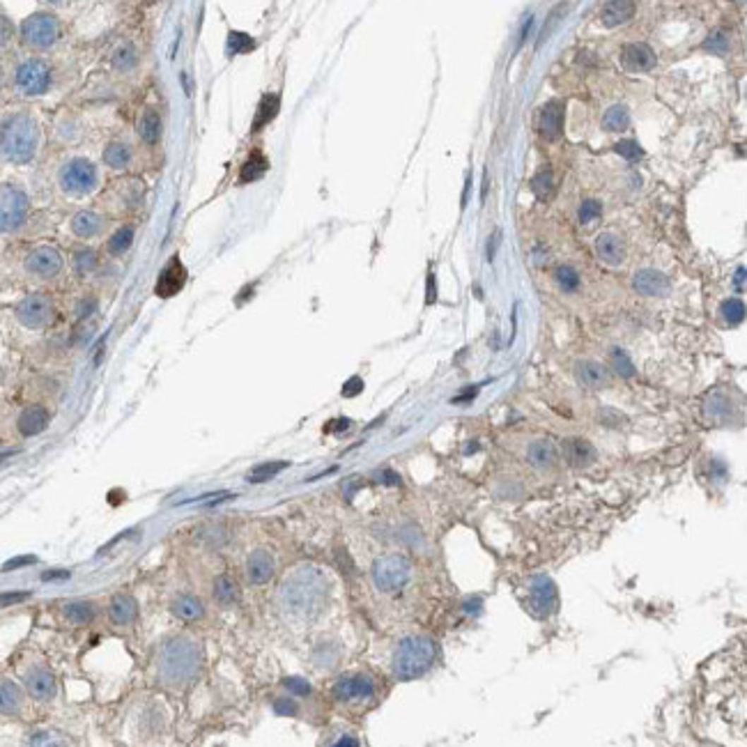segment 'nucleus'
<instances>
[{
    "label": "nucleus",
    "mask_w": 747,
    "mask_h": 747,
    "mask_svg": "<svg viewBox=\"0 0 747 747\" xmlns=\"http://www.w3.org/2000/svg\"><path fill=\"white\" fill-rule=\"evenodd\" d=\"M327 578L313 566L294 570L281 587V600L283 605L299 616H313L318 614L327 600Z\"/></svg>",
    "instance_id": "nucleus-1"
},
{
    "label": "nucleus",
    "mask_w": 747,
    "mask_h": 747,
    "mask_svg": "<svg viewBox=\"0 0 747 747\" xmlns=\"http://www.w3.org/2000/svg\"><path fill=\"white\" fill-rule=\"evenodd\" d=\"M435 642L430 637L412 635L405 637L393 653V674L398 681H414L423 676L435 662Z\"/></svg>",
    "instance_id": "nucleus-2"
},
{
    "label": "nucleus",
    "mask_w": 747,
    "mask_h": 747,
    "mask_svg": "<svg viewBox=\"0 0 747 747\" xmlns=\"http://www.w3.org/2000/svg\"><path fill=\"white\" fill-rule=\"evenodd\" d=\"M201 667V651L191 639H173L164 646L159 658V674L168 686H182Z\"/></svg>",
    "instance_id": "nucleus-3"
},
{
    "label": "nucleus",
    "mask_w": 747,
    "mask_h": 747,
    "mask_svg": "<svg viewBox=\"0 0 747 747\" xmlns=\"http://www.w3.org/2000/svg\"><path fill=\"white\" fill-rule=\"evenodd\" d=\"M37 124L28 115L16 113L3 122V155L7 161H16V164L30 161L37 152Z\"/></svg>",
    "instance_id": "nucleus-4"
},
{
    "label": "nucleus",
    "mask_w": 747,
    "mask_h": 747,
    "mask_svg": "<svg viewBox=\"0 0 747 747\" xmlns=\"http://www.w3.org/2000/svg\"><path fill=\"white\" fill-rule=\"evenodd\" d=\"M412 580V563L402 554H386L373 563V582L382 593H398Z\"/></svg>",
    "instance_id": "nucleus-5"
},
{
    "label": "nucleus",
    "mask_w": 747,
    "mask_h": 747,
    "mask_svg": "<svg viewBox=\"0 0 747 747\" xmlns=\"http://www.w3.org/2000/svg\"><path fill=\"white\" fill-rule=\"evenodd\" d=\"M60 189L69 196H85L97 186V168L88 159H71L60 168Z\"/></svg>",
    "instance_id": "nucleus-6"
},
{
    "label": "nucleus",
    "mask_w": 747,
    "mask_h": 747,
    "mask_svg": "<svg viewBox=\"0 0 747 747\" xmlns=\"http://www.w3.org/2000/svg\"><path fill=\"white\" fill-rule=\"evenodd\" d=\"M21 35H23L25 44H30V47L49 49L51 44H56V40L60 37V25L56 21V16H51L47 12H37L23 21Z\"/></svg>",
    "instance_id": "nucleus-7"
},
{
    "label": "nucleus",
    "mask_w": 747,
    "mask_h": 747,
    "mask_svg": "<svg viewBox=\"0 0 747 747\" xmlns=\"http://www.w3.org/2000/svg\"><path fill=\"white\" fill-rule=\"evenodd\" d=\"M25 217H28V196L21 189L5 184L3 196H0V226H3V232H14L16 228H21Z\"/></svg>",
    "instance_id": "nucleus-8"
},
{
    "label": "nucleus",
    "mask_w": 747,
    "mask_h": 747,
    "mask_svg": "<svg viewBox=\"0 0 747 747\" xmlns=\"http://www.w3.org/2000/svg\"><path fill=\"white\" fill-rule=\"evenodd\" d=\"M527 607L534 616L545 618L550 616L552 611L559 607V593H556V587L550 578L545 575H536L534 580L529 582V600Z\"/></svg>",
    "instance_id": "nucleus-9"
},
{
    "label": "nucleus",
    "mask_w": 747,
    "mask_h": 747,
    "mask_svg": "<svg viewBox=\"0 0 747 747\" xmlns=\"http://www.w3.org/2000/svg\"><path fill=\"white\" fill-rule=\"evenodd\" d=\"M16 320L28 329H42L53 320V306L44 294H30L16 306Z\"/></svg>",
    "instance_id": "nucleus-10"
},
{
    "label": "nucleus",
    "mask_w": 747,
    "mask_h": 747,
    "mask_svg": "<svg viewBox=\"0 0 747 747\" xmlns=\"http://www.w3.org/2000/svg\"><path fill=\"white\" fill-rule=\"evenodd\" d=\"M51 85V71L42 60H25L23 65L16 69V88L23 95H44Z\"/></svg>",
    "instance_id": "nucleus-11"
},
{
    "label": "nucleus",
    "mask_w": 747,
    "mask_h": 747,
    "mask_svg": "<svg viewBox=\"0 0 747 747\" xmlns=\"http://www.w3.org/2000/svg\"><path fill=\"white\" fill-rule=\"evenodd\" d=\"M184 283H186V267L182 265V260H179L177 256H173L166 263V267L161 269L157 285H155V294L161 297V299H170V297H175L179 290H182Z\"/></svg>",
    "instance_id": "nucleus-12"
},
{
    "label": "nucleus",
    "mask_w": 747,
    "mask_h": 747,
    "mask_svg": "<svg viewBox=\"0 0 747 747\" xmlns=\"http://www.w3.org/2000/svg\"><path fill=\"white\" fill-rule=\"evenodd\" d=\"M25 269L32 276L53 278L62 269V256L53 246H40L25 258Z\"/></svg>",
    "instance_id": "nucleus-13"
},
{
    "label": "nucleus",
    "mask_w": 747,
    "mask_h": 747,
    "mask_svg": "<svg viewBox=\"0 0 747 747\" xmlns=\"http://www.w3.org/2000/svg\"><path fill=\"white\" fill-rule=\"evenodd\" d=\"M373 695H375V683L368 676H361V674L338 679L334 686V697L338 701H366V699H373Z\"/></svg>",
    "instance_id": "nucleus-14"
},
{
    "label": "nucleus",
    "mask_w": 747,
    "mask_h": 747,
    "mask_svg": "<svg viewBox=\"0 0 747 747\" xmlns=\"http://www.w3.org/2000/svg\"><path fill=\"white\" fill-rule=\"evenodd\" d=\"M566 109L561 102H547L538 113V133L543 141H556L563 133Z\"/></svg>",
    "instance_id": "nucleus-15"
},
{
    "label": "nucleus",
    "mask_w": 747,
    "mask_h": 747,
    "mask_svg": "<svg viewBox=\"0 0 747 747\" xmlns=\"http://www.w3.org/2000/svg\"><path fill=\"white\" fill-rule=\"evenodd\" d=\"M633 287L644 297H664V294H669L671 283L662 272H658V269L646 267V269H639V272L633 276Z\"/></svg>",
    "instance_id": "nucleus-16"
},
{
    "label": "nucleus",
    "mask_w": 747,
    "mask_h": 747,
    "mask_svg": "<svg viewBox=\"0 0 747 747\" xmlns=\"http://www.w3.org/2000/svg\"><path fill=\"white\" fill-rule=\"evenodd\" d=\"M621 67L628 71H649L655 67V53L649 44H628L621 51Z\"/></svg>",
    "instance_id": "nucleus-17"
},
{
    "label": "nucleus",
    "mask_w": 747,
    "mask_h": 747,
    "mask_svg": "<svg viewBox=\"0 0 747 747\" xmlns=\"http://www.w3.org/2000/svg\"><path fill=\"white\" fill-rule=\"evenodd\" d=\"M596 256L600 263H605L609 267H618L626 258V249L623 241L616 235V232H602V235L596 239Z\"/></svg>",
    "instance_id": "nucleus-18"
},
{
    "label": "nucleus",
    "mask_w": 747,
    "mask_h": 747,
    "mask_svg": "<svg viewBox=\"0 0 747 747\" xmlns=\"http://www.w3.org/2000/svg\"><path fill=\"white\" fill-rule=\"evenodd\" d=\"M274 575V559L267 550H256L251 552L246 559V578L251 584H265L272 580Z\"/></svg>",
    "instance_id": "nucleus-19"
},
{
    "label": "nucleus",
    "mask_w": 747,
    "mask_h": 747,
    "mask_svg": "<svg viewBox=\"0 0 747 747\" xmlns=\"http://www.w3.org/2000/svg\"><path fill=\"white\" fill-rule=\"evenodd\" d=\"M16 426H19V433L23 437H32V435H40L44 428L49 426V412L42 407V405H30V407H25L21 412L19 421H16Z\"/></svg>",
    "instance_id": "nucleus-20"
},
{
    "label": "nucleus",
    "mask_w": 747,
    "mask_h": 747,
    "mask_svg": "<svg viewBox=\"0 0 747 747\" xmlns=\"http://www.w3.org/2000/svg\"><path fill=\"white\" fill-rule=\"evenodd\" d=\"M635 16V0H607L602 7L600 19L607 28H616L623 25Z\"/></svg>",
    "instance_id": "nucleus-21"
},
{
    "label": "nucleus",
    "mask_w": 747,
    "mask_h": 747,
    "mask_svg": "<svg viewBox=\"0 0 747 747\" xmlns=\"http://www.w3.org/2000/svg\"><path fill=\"white\" fill-rule=\"evenodd\" d=\"M575 377L587 389H602L609 380L607 368L598 361H578V366H575Z\"/></svg>",
    "instance_id": "nucleus-22"
},
{
    "label": "nucleus",
    "mask_w": 747,
    "mask_h": 747,
    "mask_svg": "<svg viewBox=\"0 0 747 747\" xmlns=\"http://www.w3.org/2000/svg\"><path fill=\"white\" fill-rule=\"evenodd\" d=\"M25 688H28L32 699L49 701L56 697V681H53L51 674L44 669H32L28 676H25Z\"/></svg>",
    "instance_id": "nucleus-23"
},
{
    "label": "nucleus",
    "mask_w": 747,
    "mask_h": 747,
    "mask_svg": "<svg viewBox=\"0 0 747 747\" xmlns=\"http://www.w3.org/2000/svg\"><path fill=\"white\" fill-rule=\"evenodd\" d=\"M109 614H111V621H113L115 626H127V623H131V621L136 618V614H138L136 600H133L131 596H127V593H120V596H115V598L111 600Z\"/></svg>",
    "instance_id": "nucleus-24"
},
{
    "label": "nucleus",
    "mask_w": 747,
    "mask_h": 747,
    "mask_svg": "<svg viewBox=\"0 0 747 747\" xmlns=\"http://www.w3.org/2000/svg\"><path fill=\"white\" fill-rule=\"evenodd\" d=\"M593 446L584 439H566L563 442V458L566 462H570L573 467H582L587 465L589 460H593Z\"/></svg>",
    "instance_id": "nucleus-25"
},
{
    "label": "nucleus",
    "mask_w": 747,
    "mask_h": 747,
    "mask_svg": "<svg viewBox=\"0 0 747 747\" xmlns=\"http://www.w3.org/2000/svg\"><path fill=\"white\" fill-rule=\"evenodd\" d=\"M99 230H102V217H99L97 212L83 210L71 219V232H74L76 237H85V239L95 237Z\"/></svg>",
    "instance_id": "nucleus-26"
},
{
    "label": "nucleus",
    "mask_w": 747,
    "mask_h": 747,
    "mask_svg": "<svg viewBox=\"0 0 747 747\" xmlns=\"http://www.w3.org/2000/svg\"><path fill=\"white\" fill-rule=\"evenodd\" d=\"M269 170V159L263 155V152H251V157L244 161V166L239 170V182L249 184L256 182V179L265 177V173Z\"/></svg>",
    "instance_id": "nucleus-27"
},
{
    "label": "nucleus",
    "mask_w": 747,
    "mask_h": 747,
    "mask_svg": "<svg viewBox=\"0 0 747 747\" xmlns=\"http://www.w3.org/2000/svg\"><path fill=\"white\" fill-rule=\"evenodd\" d=\"M529 186H531V191L536 193L538 201H550V198L554 196V191H556V179H554L552 168L545 166V168L538 170V173L531 177Z\"/></svg>",
    "instance_id": "nucleus-28"
},
{
    "label": "nucleus",
    "mask_w": 747,
    "mask_h": 747,
    "mask_svg": "<svg viewBox=\"0 0 747 747\" xmlns=\"http://www.w3.org/2000/svg\"><path fill=\"white\" fill-rule=\"evenodd\" d=\"M704 412H706V417L713 419V421H727L729 417H731L734 407H731V400H729L724 393L715 391V393H710L706 398Z\"/></svg>",
    "instance_id": "nucleus-29"
},
{
    "label": "nucleus",
    "mask_w": 747,
    "mask_h": 747,
    "mask_svg": "<svg viewBox=\"0 0 747 747\" xmlns=\"http://www.w3.org/2000/svg\"><path fill=\"white\" fill-rule=\"evenodd\" d=\"M527 458H529V462L534 467H541V470H543V467H550L554 462L556 448H554L552 442H547V439H538V442H534L529 446Z\"/></svg>",
    "instance_id": "nucleus-30"
},
{
    "label": "nucleus",
    "mask_w": 747,
    "mask_h": 747,
    "mask_svg": "<svg viewBox=\"0 0 747 747\" xmlns=\"http://www.w3.org/2000/svg\"><path fill=\"white\" fill-rule=\"evenodd\" d=\"M278 109H281V97L278 95H265L258 104V113H256V122H253V131L263 129L267 122H272L276 118Z\"/></svg>",
    "instance_id": "nucleus-31"
},
{
    "label": "nucleus",
    "mask_w": 747,
    "mask_h": 747,
    "mask_svg": "<svg viewBox=\"0 0 747 747\" xmlns=\"http://www.w3.org/2000/svg\"><path fill=\"white\" fill-rule=\"evenodd\" d=\"M138 133H141L143 141L150 143V145H155V143L159 141V136H161V120H159V113H157V111L148 109L145 113L141 115V120H138Z\"/></svg>",
    "instance_id": "nucleus-32"
},
{
    "label": "nucleus",
    "mask_w": 747,
    "mask_h": 747,
    "mask_svg": "<svg viewBox=\"0 0 747 747\" xmlns=\"http://www.w3.org/2000/svg\"><path fill=\"white\" fill-rule=\"evenodd\" d=\"M104 161H106V166H111V168H124L131 161L129 145L127 143H120V141L109 143L104 150Z\"/></svg>",
    "instance_id": "nucleus-33"
},
{
    "label": "nucleus",
    "mask_w": 747,
    "mask_h": 747,
    "mask_svg": "<svg viewBox=\"0 0 747 747\" xmlns=\"http://www.w3.org/2000/svg\"><path fill=\"white\" fill-rule=\"evenodd\" d=\"M173 614L184 621H196L203 616V602L193 596H179L173 602Z\"/></svg>",
    "instance_id": "nucleus-34"
},
{
    "label": "nucleus",
    "mask_w": 747,
    "mask_h": 747,
    "mask_svg": "<svg viewBox=\"0 0 747 747\" xmlns=\"http://www.w3.org/2000/svg\"><path fill=\"white\" fill-rule=\"evenodd\" d=\"M214 598H217L219 605L230 607L232 602L237 600V584L232 582L230 575H219L214 580Z\"/></svg>",
    "instance_id": "nucleus-35"
},
{
    "label": "nucleus",
    "mask_w": 747,
    "mask_h": 747,
    "mask_svg": "<svg viewBox=\"0 0 747 747\" xmlns=\"http://www.w3.org/2000/svg\"><path fill=\"white\" fill-rule=\"evenodd\" d=\"M65 616L69 623H74V626H88L95 616V609L90 602H83V600L69 602V605H65Z\"/></svg>",
    "instance_id": "nucleus-36"
},
{
    "label": "nucleus",
    "mask_w": 747,
    "mask_h": 747,
    "mask_svg": "<svg viewBox=\"0 0 747 747\" xmlns=\"http://www.w3.org/2000/svg\"><path fill=\"white\" fill-rule=\"evenodd\" d=\"M554 281L563 292H575L580 287V274L570 265H559L554 269Z\"/></svg>",
    "instance_id": "nucleus-37"
},
{
    "label": "nucleus",
    "mask_w": 747,
    "mask_h": 747,
    "mask_svg": "<svg viewBox=\"0 0 747 747\" xmlns=\"http://www.w3.org/2000/svg\"><path fill=\"white\" fill-rule=\"evenodd\" d=\"M283 470H287V462L281 460V462H263L253 467V470L249 472V481L251 483H263V481H269L274 479L276 474H281Z\"/></svg>",
    "instance_id": "nucleus-38"
},
{
    "label": "nucleus",
    "mask_w": 747,
    "mask_h": 747,
    "mask_svg": "<svg viewBox=\"0 0 747 747\" xmlns=\"http://www.w3.org/2000/svg\"><path fill=\"white\" fill-rule=\"evenodd\" d=\"M719 313H722V318H724L727 325L736 327V325H741V322L745 320V313H747V309H745V304H743L741 299H736V297H731V299H727V301L722 304V309H719Z\"/></svg>",
    "instance_id": "nucleus-39"
},
{
    "label": "nucleus",
    "mask_w": 747,
    "mask_h": 747,
    "mask_svg": "<svg viewBox=\"0 0 747 747\" xmlns=\"http://www.w3.org/2000/svg\"><path fill=\"white\" fill-rule=\"evenodd\" d=\"M628 122H630V115L623 106H611L605 113V118H602V127L607 131H623L628 127Z\"/></svg>",
    "instance_id": "nucleus-40"
},
{
    "label": "nucleus",
    "mask_w": 747,
    "mask_h": 747,
    "mask_svg": "<svg viewBox=\"0 0 747 747\" xmlns=\"http://www.w3.org/2000/svg\"><path fill=\"white\" fill-rule=\"evenodd\" d=\"M256 49V40L246 32L239 30H230L228 35V53L230 56H237V53H249Z\"/></svg>",
    "instance_id": "nucleus-41"
},
{
    "label": "nucleus",
    "mask_w": 747,
    "mask_h": 747,
    "mask_svg": "<svg viewBox=\"0 0 747 747\" xmlns=\"http://www.w3.org/2000/svg\"><path fill=\"white\" fill-rule=\"evenodd\" d=\"M131 241H133V228L131 226H124L120 230H115V235L109 239V253L111 256H122L124 251L131 246Z\"/></svg>",
    "instance_id": "nucleus-42"
},
{
    "label": "nucleus",
    "mask_w": 747,
    "mask_h": 747,
    "mask_svg": "<svg viewBox=\"0 0 747 747\" xmlns=\"http://www.w3.org/2000/svg\"><path fill=\"white\" fill-rule=\"evenodd\" d=\"M3 713L10 715V713H16L19 710V704H21V695H19V688L14 686L12 681H3Z\"/></svg>",
    "instance_id": "nucleus-43"
},
{
    "label": "nucleus",
    "mask_w": 747,
    "mask_h": 747,
    "mask_svg": "<svg viewBox=\"0 0 747 747\" xmlns=\"http://www.w3.org/2000/svg\"><path fill=\"white\" fill-rule=\"evenodd\" d=\"M614 152H616L618 157H623L626 161H630V164H635V161H639V159L644 157V150H642V145H639V143H637V141H633V138H626V141L616 143V145H614Z\"/></svg>",
    "instance_id": "nucleus-44"
},
{
    "label": "nucleus",
    "mask_w": 747,
    "mask_h": 747,
    "mask_svg": "<svg viewBox=\"0 0 747 747\" xmlns=\"http://www.w3.org/2000/svg\"><path fill=\"white\" fill-rule=\"evenodd\" d=\"M609 359H611V366H614V371L621 375V377H633L635 375V366L633 361H630V357L623 352L621 347H614L609 352Z\"/></svg>",
    "instance_id": "nucleus-45"
},
{
    "label": "nucleus",
    "mask_w": 747,
    "mask_h": 747,
    "mask_svg": "<svg viewBox=\"0 0 747 747\" xmlns=\"http://www.w3.org/2000/svg\"><path fill=\"white\" fill-rule=\"evenodd\" d=\"M566 10H568V3H559V5H556L554 10L550 12V16H547V21H545V28H543V32H541V37H538V47H541V44L554 32V28H556V25H559V21L563 19Z\"/></svg>",
    "instance_id": "nucleus-46"
},
{
    "label": "nucleus",
    "mask_w": 747,
    "mask_h": 747,
    "mask_svg": "<svg viewBox=\"0 0 747 747\" xmlns=\"http://www.w3.org/2000/svg\"><path fill=\"white\" fill-rule=\"evenodd\" d=\"M74 267L78 274H88L97 267V253L92 249H80L74 256Z\"/></svg>",
    "instance_id": "nucleus-47"
},
{
    "label": "nucleus",
    "mask_w": 747,
    "mask_h": 747,
    "mask_svg": "<svg viewBox=\"0 0 747 747\" xmlns=\"http://www.w3.org/2000/svg\"><path fill=\"white\" fill-rule=\"evenodd\" d=\"M113 65L118 69H131L133 65H136V53H133V49L129 47V44H124V47H120L118 51H115Z\"/></svg>",
    "instance_id": "nucleus-48"
},
{
    "label": "nucleus",
    "mask_w": 747,
    "mask_h": 747,
    "mask_svg": "<svg viewBox=\"0 0 747 747\" xmlns=\"http://www.w3.org/2000/svg\"><path fill=\"white\" fill-rule=\"evenodd\" d=\"M602 214V205L598 201H593V198H589V201H584L582 207H580V221L582 223H591L596 221L598 217Z\"/></svg>",
    "instance_id": "nucleus-49"
},
{
    "label": "nucleus",
    "mask_w": 747,
    "mask_h": 747,
    "mask_svg": "<svg viewBox=\"0 0 747 747\" xmlns=\"http://www.w3.org/2000/svg\"><path fill=\"white\" fill-rule=\"evenodd\" d=\"M704 49H706V51H713V53H719V56H722V53H727V49H729L727 35H724V32H713V35H710V37L706 40Z\"/></svg>",
    "instance_id": "nucleus-50"
},
{
    "label": "nucleus",
    "mask_w": 747,
    "mask_h": 747,
    "mask_svg": "<svg viewBox=\"0 0 747 747\" xmlns=\"http://www.w3.org/2000/svg\"><path fill=\"white\" fill-rule=\"evenodd\" d=\"M285 688L292 692V695H299V697H306L311 692V686L306 683L304 679H285Z\"/></svg>",
    "instance_id": "nucleus-51"
},
{
    "label": "nucleus",
    "mask_w": 747,
    "mask_h": 747,
    "mask_svg": "<svg viewBox=\"0 0 747 747\" xmlns=\"http://www.w3.org/2000/svg\"><path fill=\"white\" fill-rule=\"evenodd\" d=\"M361 391H364L361 377H352V380H347L345 386H343V395H345V398H354V395H359Z\"/></svg>",
    "instance_id": "nucleus-52"
},
{
    "label": "nucleus",
    "mask_w": 747,
    "mask_h": 747,
    "mask_svg": "<svg viewBox=\"0 0 747 747\" xmlns=\"http://www.w3.org/2000/svg\"><path fill=\"white\" fill-rule=\"evenodd\" d=\"M35 561H37L35 556H19V559L7 561V563L3 566V570H5V573H12V570H16V568H21V566H30V563H35Z\"/></svg>",
    "instance_id": "nucleus-53"
},
{
    "label": "nucleus",
    "mask_w": 747,
    "mask_h": 747,
    "mask_svg": "<svg viewBox=\"0 0 747 747\" xmlns=\"http://www.w3.org/2000/svg\"><path fill=\"white\" fill-rule=\"evenodd\" d=\"M274 710H276V713H281V715H294L297 706H294V701H290V699H278L274 704Z\"/></svg>",
    "instance_id": "nucleus-54"
},
{
    "label": "nucleus",
    "mask_w": 747,
    "mask_h": 747,
    "mask_svg": "<svg viewBox=\"0 0 747 747\" xmlns=\"http://www.w3.org/2000/svg\"><path fill=\"white\" fill-rule=\"evenodd\" d=\"M32 745H62V741H58V738H53V734H35V738H30Z\"/></svg>",
    "instance_id": "nucleus-55"
},
{
    "label": "nucleus",
    "mask_w": 747,
    "mask_h": 747,
    "mask_svg": "<svg viewBox=\"0 0 747 747\" xmlns=\"http://www.w3.org/2000/svg\"><path fill=\"white\" fill-rule=\"evenodd\" d=\"M435 299H437V287H435V274H433V272H430V274H428V297H426V301H428V304H435Z\"/></svg>",
    "instance_id": "nucleus-56"
},
{
    "label": "nucleus",
    "mask_w": 747,
    "mask_h": 747,
    "mask_svg": "<svg viewBox=\"0 0 747 747\" xmlns=\"http://www.w3.org/2000/svg\"><path fill=\"white\" fill-rule=\"evenodd\" d=\"M69 578V570H51V573H44L42 580L44 582H51V580H67Z\"/></svg>",
    "instance_id": "nucleus-57"
},
{
    "label": "nucleus",
    "mask_w": 747,
    "mask_h": 747,
    "mask_svg": "<svg viewBox=\"0 0 747 747\" xmlns=\"http://www.w3.org/2000/svg\"><path fill=\"white\" fill-rule=\"evenodd\" d=\"M23 598H28V593H5V596H3V607H7L10 602L23 600Z\"/></svg>",
    "instance_id": "nucleus-58"
},
{
    "label": "nucleus",
    "mask_w": 747,
    "mask_h": 747,
    "mask_svg": "<svg viewBox=\"0 0 747 747\" xmlns=\"http://www.w3.org/2000/svg\"><path fill=\"white\" fill-rule=\"evenodd\" d=\"M95 311V301L88 299V301H80V309H78V318H85V315H90Z\"/></svg>",
    "instance_id": "nucleus-59"
},
{
    "label": "nucleus",
    "mask_w": 747,
    "mask_h": 747,
    "mask_svg": "<svg viewBox=\"0 0 747 747\" xmlns=\"http://www.w3.org/2000/svg\"><path fill=\"white\" fill-rule=\"evenodd\" d=\"M474 395H476V389H467L462 395H458V398H453V402H465V400L474 398Z\"/></svg>",
    "instance_id": "nucleus-60"
},
{
    "label": "nucleus",
    "mask_w": 747,
    "mask_h": 747,
    "mask_svg": "<svg viewBox=\"0 0 747 747\" xmlns=\"http://www.w3.org/2000/svg\"><path fill=\"white\" fill-rule=\"evenodd\" d=\"M336 745H357L354 738H340V741H336Z\"/></svg>",
    "instance_id": "nucleus-61"
},
{
    "label": "nucleus",
    "mask_w": 747,
    "mask_h": 747,
    "mask_svg": "<svg viewBox=\"0 0 747 747\" xmlns=\"http://www.w3.org/2000/svg\"><path fill=\"white\" fill-rule=\"evenodd\" d=\"M738 3H741L743 7H747V0H738Z\"/></svg>",
    "instance_id": "nucleus-62"
},
{
    "label": "nucleus",
    "mask_w": 747,
    "mask_h": 747,
    "mask_svg": "<svg viewBox=\"0 0 747 747\" xmlns=\"http://www.w3.org/2000/svg\"><path fill=\"white\" fill-rule=\"evenodd\" d=\"M47 3H60V0H47Z\"/></svg>",
    "instance_id": "nucleus-63"
}]
</instances>
